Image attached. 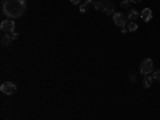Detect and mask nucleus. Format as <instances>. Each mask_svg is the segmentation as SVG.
I'll return each instance as SVG.
<instances>
[{
	"instance_id": "20e7f679",
	"label": "nucleus",
	"mask_w": 160,
	"mask_h": 120,
	"mask_svg": "<svg viewBox=\"0 0 160 120\" xmlns=\"http://www.w3.org/2000/svg\"><path fill=\"white\" fill-rule=\"evenodd\" d=\"M0 29H2L3 34H13L15 32V23L13 19H5L0 24Z\"/></svg>"
},
{
	"instance_id": "7ed1b4c3",
	"label": "nucleus",
	"mask_w": 160,
	"mask_h": 120,
	"mask_svg": "<svg viewBox=\"0 0 160 120\" xmlns=\"http://www.w3.org/2000/svg\"><path fill=\"white\" fill-rule=\"evenodd\" d=\"M0 90H2L3 95H15L16 93V84H13V82H3V84L0 85Z\"/></svg>"
},
{
	"instance_id": "9b49d317",
	"label": "nucleus",
	"mask_w": 160,
	"mask_h": 120,
	"mask_svg": "<svg viewBox=\"0 0 160 120\" xmlns=\"http://www.w3.org/2000/svg\"><path fill=\"white\" fill-rule=\"evenodd\" d=\"M127 27H128V32H135V31H138V23H131L130 21Z\"/></svg>"
},
{
	"instance_id": "0eeeda50",
	"label": "nucleus",
	"mask_w": 160,
	"mask_h": 120,
	"mask_svg": "<svg viewBox=\"0 0 160 120\" xmlns=\"http://www.w3.org/2000/svg\"><path fill=\"white\" fill-rule=\"evenodd\" d=\"M152 82H154V77H152V75H144V79H143L144 88H150V87H152Z\"/></svg>"
},
{
	"instance_id": "f03ea898",
	"label": "nucleus",
	"mask_w": 160,
	"mask_h": 120,
	"mask_svg": "<svg viewBox=\"0 0 160 120\" xmlns=\"http://www.w3.org/2000/svg\"><path fill=\"white\" fill-rule=\"evenodd\" d=\"M139 72L143 74V75H152V72H154V61L150 58H146L143 62L139 64Z\"/></svg>"
},
{
	"instance_id": "6ab92c4d",
	"label": "nucleus",
	"mask_w": 160,
	"mask_h": 120,
	"mask_svg": "<svg viewBox=\"0 0 160 120\" xmlns=\"http://www.w3.org/2000/svg\"><path fill=\"white\" fill-rule=\"evenodd\" d=\"M93 2H95V0H85V3L88 5V3H93Z\"/></svg>"
},
{
	"instance_id": "ddd939ff",
	"label": "nucleus",
	"mask_w": 160,
	"mask_h": 120,
	"mask_svg": "<svg viewBox=\"0 0 160 120\" xmlns=\"http://www.w3.org/2000/svg\"><path fill=\"white\" fill-rule=\"evenodd\" d=\"M130 5H131L130 0H122V8H123V10H128Z\"/></svg>"
},
{
	"instance_id": "aec40b11",
	"label": "nucleus",
	"mask_w": 160,
	"mask_h": 120,
	"mask_svg": "<svg viewBox=\"0 0 160 120\" xmlns=\"http://www.w3.org/2000/svg\"><path fill=\"white\" fill-rule=\"evenodd\" d=\"M102 2H107V0H102Z\"/></svg>"
},
{
	"instance_id": "f257e3e1",
	"label": "nucleus",
	"mask_w": 160,
	"mask_h": 120,
	"mask_svg": "<svg viewBox=\"0 0 160 120\" xmlns=\"http://www.w3.org/2000/svg\"><path fill=\"white\" fill-rule=\"evenodd\" d=\"M3 15L8 16L10 19H15V18H19L24 10H26V2L24 0H5L2 5Z\"/></svg>"
},
{
	"instance_id": "f3484780",
	"label": "nucleus",
	"mask_w": 160,
	"mask_h": 120,
	"mask_svg": "<svg viewBox=\"0 0 160 120\" xmlns=\"http://www.w3.org/2000/svg\"><path fill=\"white\" fill-rule=\"evenodd\" d=\"M82 2V0H71V3H74V5H79Z\"/></svg>"
},
{
	"instance_id": "6e6552de",
	"label": "nucleus",
	"mask_w": 160,
	"mask_h": 120,
	"mask_svg": "<svg viewBox=\"0 0 160 120\" xmlns=\"http://www.w3.org/2000/svg\"><path fill=\"white\" fill-rule=\"evenodd\" d=\"M141 15H138V11H135V10H131L130 13H128V21H131V23H136L138 21V18H139Z\"/></svg>"
},
{
	"instance_id": "9d476101",
	"label": "nucleus",
	"mask_w": 160,
	"mask_h": 120,
	"mask_svg": "<svg viewBox=\"0 0 160 120\" xmlns=\"http://www.w3.org/2000/svg\"><path fill=\"white\" fill-rule=\"evenodd\" d=\"M93 5H95L96 10H104L106 2H102V0H95V2H93Z\"/></svg>"
},
{
	"instance_id": "2eb2a0df",
	"label": "nucleus",
	"mask_w": 160,
	"mask_h": 120,
	"mask_svg": "<svg viewBox=\"0 0 160 120\" xmlns=\"http://www.w3.org/2000/svg\"><path fill=\"white\" fill-rule=\"evenodd\" d=\"M80 13H87V3H82L80 5Z\"/></svg>"
},
{
	"instance_id": "dca6fc26",
	"label": "nucleus",
	"mask_w": 160,
	"mask_h": 120,
	"mask_svg": "<svg viewBox=\"0 0 160 120\" xmlns=\"http://www.w3.org/2000/svg\"><path fill=\"white\" fill-rule=\"evenodd\" d=\"M10 37H11V40H16V39H18V32H13V34H10Z\"/></svg>"
},
{
	"instance_id": "f8f14e48",
	"label": "nucleus",
	"mask_w": 160,
	"mask_h": 120,
	"mask_svg": "<svg viewBox=\"0 0 160 120\" xmlns=\"http://www.w3.org/2000/svg\"><path fill=\"white\" fill-rule=\"evenodd\" d=\"M10 42H11L10 34H5V35L2 37V45H10Z\"/></svg>"
},
{
	"instance_id": "1a4fd4ad",
	"label": "nucleus",
	"mask_w": 160,
	"mask_h": 120,
	"mask_svg": "<svg viewBox=\"0 0 160 120\" xmlns=\"http://www.w3.org/2000/svg\"><path fill=\"white\" fill-rule=\"evenodd\" d=\"M114 10H115V6L112 5L110 2H106V5H104V10H102V11H104L106 15H112V13H114Z\"/></svg>"
},
{
	"instance_id": "a211bd4d",
	"label": "nucleus",
	"mask_w": 160,
	"mask_h": 120,
	"mask_svg": "<svg viewBox=\"0 0 160 120\" xmlns=\"http://www.w3.org/2000/svg\"><path fill=\"white\" fill-rule=\"evenodd\" d=\"M130 2H131V3H139L141 0H130Z\"/></svg>"
},
{
	"instance_id": "39448f33",
	"label": "nucleus",
	"mask_w": 160,
	"mask_h": 120,
	"mask_svg": "<svg viewBox=\"0 0 160 120\" xmlns=\"http://www.w3.org/2000/svg\"><path fill=\"white\" fill-rule=\"evenodd\" d=\"M127 21H128V18H127L123 13H114V23H115L117 26L123 27V26L127 24Z\"/></svg>"
},
{
	"instance_id": "412c9836",
	"label": "nucleus",
	"mask_w": 160,
	"mask_h": 120,
	"mask_svg": "<svg viewBox=\"0 0 160 120\" xmlns=\"http://www.w3.org/2000/svg\"><path fill=\"white\" fill-rule=\"evenodd\" d=\"M3 2H5V0H3Z\"/></svg>"
},
{
	"instance_id": "423d86ee",
	"label": "nucleus",
	"mask_w": 160,
	"mask_h": 120,
	"mask_svg": "<svg viewBox=\"0 0 160 120\" xmlns=\"http://www.w3.org/2000/svg\"><path fill=\"white\" fill-rule=\"evenodd\" d=\"M152 16H154V13H152L150 8H144V10L141 11V18H143L144 21H150V19H152Z\"/></svg>"
},
{
	"instance_id": "4468645a",
	"label": "nucleus",
	"mask_w": 160,
	"mask_h": 120,
	"mask_svg": "<svg viewBox=\"0 0 160 120\" xmlns=\"http://www.w3.org/2000/svg\"><path fill=\"white\" fill-rule=\"evenodd\" d=\"M152 77H154V80L160 82V69H158V71H155V72H152Z\"/></svg>"
}]
</instances>
